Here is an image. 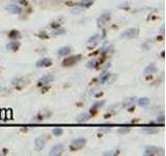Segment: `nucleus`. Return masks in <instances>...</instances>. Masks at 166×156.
I'll return each mask as SVG.
<instances>
[{
  "label": "nucleus",
  "mask_w": 166,
  "mask_h": 156,
  "mask_svg": "<svg viewBox=\"0 0 166 156\" xmlns=\"http://www.w3.org/2000/svg\"><path fill=\"white\" fill-rule=\"evenodd\" d=\"M82 58L81 54H76V55H72V56L67 57L63 62H62V66L63 67H72L74 64H76L77 62H79Z\"/></svg>",
  "instance_id": "1"
},
{
  "label": "nucleus",
  "mask_w": 166,
  "mask_h": 156,
  "mask_svg": "<svg viewBox=\"0 0 166 156\" xmlns=\"http://www.w3.org/2000/svg\"><path fill=\"white\" fill-rule=\"evenodd\" d=\"M138 35V29L137 28H128L125 31H123L121 33V37L123 39H133V37H136Z\"/></svg>",
  "instance_id": "2"
},
{
  "label": "nucleus",
  "mask_w": 166,
  "mask_h": 156,
  "mask_svg": "<svg viewBox=\"0 0 166 156\" xmlns=\"http://www.w3.org/2000/svg\"><path fill=\"white\" fill-rule=\"evenodd\" d=\"M5 10L10 14H12V15H20L22 12V8L20 5L15 4V3H10V4H8L5 6Z\"/></svg>",
  "instance_id": "3"
},
{
  "label": "nucleus",
  "mask_w": 166,
  "mask_h": 156,
  "mask_svg": "<svg viewBox=\"0 0 166 156\" xmlns=\"http://www.w3.org/2000/svg\"><path fill=\"white\" fill-rule=\"evenodd\" d=\"M54 80V76L52 74H45L44 76H42L37 81V85L39 87H44V85H47V84H50L51 82Z\"/></svg>",
  "instance_id": "4"
},
{
  "label": "nucleus",
  "mask_w": 166,
  "mask_h": 156,
  "mask_svg": "<svg viewBox=\"0 0 166 156\" xmlns=\"http://www.w3.org/2000/svg\"><path fill=\"white\" fill-rule=\"evenodd\" d=\"M160 152H162V149L158 148L156 146H147L144 150V155H159Z\"/></svg>",
  "instance_id": "5"
},
{
  "label": "nucleus",
  "mask_w": 166,
  "mask_h": 156,
  "mask_svg": "<svg viewBox=\"0 0 166 156\" xmlns=\"http://www.w3.org/2000/svg\"><path fill=\"white\" fill-rule=\"evenodd\" d=\"M63 145L62 144H56L51 148L49 152V155L52 156H57V155H61L62 152H63Z\"/></svg>",
  "instance_id": "6"
},
{
  "label": "nucleus",
  "mask_w": 166,
  "mask_h": 156,
  "mask_svg": "<svg viewBox=\"0 0 166 156\" xmlns=\"http://www.w3.org/2000/svg\"><path fill=\"white\" fill-rule=\"evenodd\" d=\"M46 146V139L44 136H39L37 137L34 141V147L37 151H41L42 149H44V147Z\"/></svg>",
  "instance_id": "7"
},
{
  "label": "nucleus",
  "mask_w": 166,
  "mask_h": 156,
  "mask_svg": "<svg viewBox=\"0 0 166 156\" xmlns=\"http://www.w3.org/2000/svg\"><path fill=\"white\" fill-rule=\"evenodd\" d=\"M86 144V139H83V137H78V139H74L72 141V148L73 149H79V148H82L83 146H85Z\"/></svg>",
  "instance_id": "8"
},
{
  "label": "nucleus",
  "mask_w": 166,
  "mask_h": 156,
  "mask_svg": "<svg viewBox=\"0 0 166 156\" xmlns=\"http://www.w3.org/2000/svg\"><path fill=\"white\" fill-rule=\"evenodd\" d=\"M52 64V60H50V58H47V57H44V58H41L37 62L35 66L37 68H43V67H49Z\"/></svg>",
  "instance_id": "9"
},
{
  "label": "nucleus",
  "mask_w": 166,
  "mask_h": 156,
  "mask_svg": "<svg viewBox=\"0 0 166 156\" xmlns=\"http://www.w3.org/2000/svg\"><path fill=\"white\" fill-rule=\"evenodd\" d=\"M94 0H81L80 2H78L76 4L77 8H79L80 10H83V8H88L89 6H92L94 4Z\"/></svg>",
  "instance_id": "10"
},
{
  "label": "nucleus",
  "mask_w": 166,
  "mask_h": 156,
  "mask_svg": "<svg viewBox=\"0 0 166 156\" xmlns=\"http://www.w3.org/2000/svg\"><path fill=\"white\" fill-rule=\"evenodd\" d=\"M109 20H110V14L109 12H104V14H103V15L98 19V21H97L98 26L101 27V26H103L105 23H107Z\"/></svg>",
  "instance_id": "11"
},
{
  "label": "nucleus",
  "mask_w": 166,
  "mask_h": 156,
  "mask_svg": "<svg viewBox=\"0 0 166 156\" xmlns=\"http://www.w3.org/2000/svg\"><path fill=\"white\" fill-rule=\"evenodd\" d=\"M20 45H21L20 42H18L17 40H14L6 45V48H8V50H10V51H17V50L20 48Z\"/></svg>",
  "instance_id": "12"
},
{
  "label": "nucleus",
  "mask_w": 166,
  "mask_h": 156,
  "mask_svg": "<svg viewBox=\"0 0 166 156\" xmlns=\"http://www.w3.org/2000/svg\"><path fill=\"white\" fill-rule=\"evenodd\" d=\"M71 51H72L71 47H69V46H65V47H61L60 49H58V51H57V55H58V56H67L68 54L71 53Z\"/></svg>",
  "instance_id": "13"
},
{
  "label": "nucleus",
  "mask_w": 166,
  "mask_h": 156,
  "mask_svg": "<svg viewBox=\"0 0 166 156\" xmlns=\"http://www.w3.org/2000/svg\"><path fill=\"white\" fill-rule=\"evenodd\" d=\"M8 37H10L12 40H19L22 37V35H21V32L19 30H10L8 32Z\"/></svg>",
  "instance_id": "14"
},
{
  "label": "nucleus",
  "mask_w": 166,
  "mask_h": 156,
  "mask_svg": "<svg viewBox=\"0 0 166 156\" xmlns=\"http://www.w3.org/2000/svg\"><path fill=\"white\" fill-rule=\"evenodd\" d=\"M100 35H94V37H89L88 41H87V45H88V46H90V45H92V46L97 45L98 42L101 40V37H100Z\"/></svg>",
  "instance_id": "15"
},
{
  "label": "nucleus",
  "mask_w": 166,
  "mask_h": 156,
  "mask_svg": "<svg viewBox=\"0 0 166 156\" xmlns=\"http://www.w3.org/2000/svg\"><path fill=\"white\" fill-rule=\"evenodd\" d=\"M156 72H157V67L155 64H149V66L144 69V74H153V73H156Z\"/></svg>",
  "instance_id": "16"
},
{
  "label": "nucleus",
  "mask_w": 166,
  "mask_h": 156,
  "mask_svg": "<svg viewBox=\"0 0 166 156\" xmlns=\"http://www.w3.org/2000/svg\"><path fill=\"white\" fill-rule=\"evenodd\" d=\"M110 76H111V74H110L109 72L102 73V74L99 76V81H100V83H105V82H106L107 80H108V79L110 78Z\"/></svg>",
  "instance_id": "17"
},
{
  "label": "nucleus",
  "mask_w": 166,
  "mask_h": 156,
  "mask_svg": "<svg viewBox=\"0 0 166 156\" xmlns=\"http://www.w3.org/2000/svg\"><path fill=\"white\" fill-rule=\"evenodd\" d=\"M89 118V114H87V112H82V114H80L79 116H77V122L78 123H84V122H86L87 120H88Z\"/></svg>",
  "instance_id": "18"
},
{
  "label": "nucleus",
  "mask_w": 166,
  "mask_h": 156,
  "mask_svg": "<svg viewBox=\"0 0 166 156\" xmlns=\"http://www.w3.org/2000/svg\"><path fill=\"white\" fill-rule=\"evenodd\" d=\"M138 105L139 106H146L147 104L149 103V98H146V97H143V98H140V99H138Z\"/></svg>",
  "instance_id": "19"
},
{
  "label": "nucleus",
  "mask_w": 166,
  "mask_h": 156,
  "mask_svg": "<svg viewBox=\"0 0 166 156\" xmlns=\"http://www.w3.org/2000/svg\"><path fill=\"white\" fill-rule=\"evenodd\" d=\"M105 101H99V102H96V103L94 104L92 106V108H90V112H94L96 110H97L98 108H100V107H102L103 105H104Z\"/></svg>",
  "instance_id": "20"
},
{
  "label": "nucleus",
  "mask_w": 166,
  "mask_h": 156,
  "mask_svg": "<svg viewBox=\"0 0 166 156\" xmlns=\"http://www.w3.org/2000/svg\"><path fill=\"white\" fill-rule=\"evenodd\" d=\"M52 133L55 136H61L63 134V129L60 128V127H57V128H53L52 129Z\"/></svg>",
  "instance_id": "21"
},
{
  "label": "nucleus",
  "mask_w": 166,
  "mask_h": 156,
  "mask_svg": "<svg viewBox=\"0 0 166 156\" xmlns=\"http://www.w3.org/2000/svg\"><path fill=\"white\" fill-rule=\"evenodd\" d=\"M96 66H97V60H90L86 64L87 69H94V68H96Z\"/></svg>",
  "instance_id": "22"
},
{
  "label": "nucleus",
  "mask_w": 166,
  "mask_h": 156,
  "mask_svg": "<svg viewBox=\"0 0 166 156\" xmlns=\"http://www.w3.org/2000/svg\"><path fill=\"white\" fill-rule=\"evenodd\" d=\"M63 33H65V29H63V28H56V30H54V31L52 32L53 35H63Z\"/></svg>",
  "instance_id": "23"
},
{
  "label": "nucleus",
  "mask_w": 166,
  "mask_h": 156,
  "mask_svg": "<svg viewBox=\"0 0 166 156\" xmlns=\"http://www.w3.org/2000/svg\"><path fill=\"white\" fill-rule=\"evenodd\" d=\"M143 132H146V133H149V134H153V133H157L158 132V130H156V129H152V128H144L143 130H142Z\"/></svg>",
  "instance_id": "24"
},
{
  "label": "nucleus",
  "mask_w": 166,
  "mask_h": 156,
  "mask_svg": "<svg viewBox=\"0 0 166 156\" xmlns=\"http://www.w3.org/2000/svg\"><path fill=\"white\" fill-rule=\"evenodd\" d=\"M157 122H158V123H161V124H163V123H164V116H159L158 119H157Z\"/></svg>",
  "instance_id": "25"
},
{
  "label": "nucleus",
  "mask_w": 166,
  "mask_h": 156,
  "mask_svg": "<svg viewBox=\"0 0 166 156\" xmlns=\"http://www.w3.org/2000/svg\"><path fill=\"white\" fill-rule=\"evenodd\" d=\"M0 89H1V84H0Z\"/></svg>",
  "instance_id": "26"
}]
</instances>
